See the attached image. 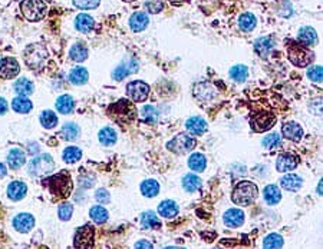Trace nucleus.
I'll list each match as a JSON object with an SVG mask.
<instances>
[{
    "label": "nucleus",
    "mask_w": 323,
    "mask_h": 249,
    "mask_svg": "<svg viewBox=\"0 0 323 249\" xmlns=\"http://www.w3.org/2000/svg\"><path fill=\"white\" fill-rule=\"evenodd\" d=\"M197 146V140L193 136L187 135V133H178L174 139H171L167 143V149L171 150L177 155H184L191 152L194 147Z\"/></svg>",
    "instance_id": "6e6552de"
},
{
    "label": "nucleus",
    "mask_w": 323,
    "mask_h": 249,
    "mask_svg": "<svg viewBox=\"0 0 323 249\" xmlns=\"http://www.w3.org/2000/svg\"><path fill=\"white\" fill-rule=\"evenodd\" d=\"M43 186H46L49 192L52 193L56 199H68L72 193L73 185L70 179L69 172L62 170L56 175H52L43 181Z\"/></svg>",
    "instance_id": "f257e3e1"
},
{
    "label": "nucleus",
    "mask_w": 323,
    "mask_h": 249,
    "mask_svg": "<svg viewBox=\"0 0 323 249\" xmlns=\"http://www.w3.org/2000/svg\"><path fill=\"white\" fill-rule=\"evenodd\" d=\"M283 247V238L279 234H270L263 241V249H280Z\"/></svg>",
    "instance_id": "c03bdc74"
},
{
    "label": "nucleus",
    "mask_w": 323,
    "mask_h": 249,
    "mask_svg": "<svg viewBox=\"0 0 323 249\" xmlns=\"http://www.w3.org/2000/svg\"><path fill=\"white\" fill-rule=\"evenodd\" d=\"M164 249H184V248H180V247H167V248Z\"/></svg>",
    "instance_id": "052dcab7"
},
{
    "label": "nucleus",
    "mask_w": 323,
    "mask_h": 249,
    "mask_svg": "<svg viewBox=\"0 0 323 249\" xmlns=\"http://www.w3.org/2000/svg\"><path fill=\"white\" fill-rule=\"evenodd\" d=\"M150 23L148 19V14L147 13H142V11H137L131 16L129 19V26L134 32H142Z\"/></svg>",
    "instance_id": "b1692460"
},
{
    "label": "nucleus",
    "mask_w": 323,
    "mask_h": 249,
    "mask_svg": "<svg viewBox=\"0 0 323 249\" xmlns=\"http://www.w3.org/2000/svg\"><path fill=\"white\" fill-rule=\"evenodd\" d=\"M108 115L112 121H115L121 124H125L135 119L137 111H135L134 103L129 102L128 99H119L118 102L108 108Z\"/></svg>",
    "instance_id": "7ed1b4c3"
},
{
    "label": "nucleus",
    "mask_w": 323,
    "mask_h": 249,
    "mask_svg": "<svg viewBox=\"0 0 323 249\" xmlns=\"http://www.w3.org/2000/svg\"><path fill=\"white\" fill-rule=\"evenodd\" d=\"M13 227L17 232L26 234V232L32 231V228L35 227V218L30 214H19L13 219Z\"/></svg>",
    "instance_id": "2eb2a0df"
},
{
    "label": "nucleus",
    "mask_w": 323,
    "mask_h": 249,
    "mask_svg": "<svg viewBox=\"0 0 323 249\" xmlns=\"http://www.w3.org/2000/svg\"><path fill=\"white\" fill-rule=\"evenodd\" d=\"M288 56L289 60L298 66V68H306L313 62V52L309 50V47L292 42L288 47Z\"/></svg>",
    "instance_id": "39448f33"
},
{
    "label": "nucleus",
    "mask_w": 323,
    "mask_h": 249,
    "mask_svg": "<svg viewBox=\"0 0 323 249\" xmlns=\"http://www.w3.org/2000/svg\"><path fill=\"white\" fill-rule=\"evenodd\" d=\"M282 133L289 140L299 142L300 139H302V136H303V129L296 122H286V124H283V127H282Z\"/></svg>",
    "instance_id": "f3484780"
},
{
    "label": "nucleus",
    "mask_w": 323,
    "mask_h": 249,
    "mask_svg": "<svg viewBox=\"0 0 323 249\" xmlns=\"http://www.w3.org/2000/svg\"><path fill=\"white\" fill-rule=\"evenodd\" d=\"M98 137L104 146H111L116 142V132L112 127H102L98 133Z\"/></svg>",
    "instance_id": "58836bf2"
},
{
    "label": "nucleus",
    "mask_w": 323,
    "mask_h": 249,
    "mask_svg": "<svg viewBox=\"0 0 323 249\" xmlns=\"http://www.w3.org/2000/svg\"><path fill=\"white\" fill-rule=\"evenodd\" d=\"M171 4H175V6H180V4H183L185 0H168Z\"/></svg>",
    "instance_id": "13d9d810"
},
{
    "label": "nucleus",
    "mask_w": 323,
    "mask_h": 249,
    "mask_svg": "<svg viewBox=\"0 0 323 249\" xmlns=\"http://www.w3.org/2000/svg\"><path fill=\"white\" fill-rule=\"evenodd\" d=\"M7 175V169H6V166L3 165V163H0V179L1 178H4Z\"/></svg>",
    "instance_id": "4d7b16f0"
},
{
    "label": "nucleus",
    "mask_w": 323,
    "mask_h": 249,
    "mask_svg": "<svg viewBox=\"0 0 323 249\" xmlns=\"http://www.w3.org/2000/svg\"><path fill=\"white\" fill-rule=\"evenodd\" d=\"M273 49H275V40L270 36L259 37L254 42V50H256V53L260 57H267L272 53Z\"/></svg>",
    "instance_id": "dca6fc26"
},
{
    "label": "nucleus",
    "mask_w": 323,
    "mask_h": 249,
    "mask_svg": "<svg viewBox=\"0 0 323 249\" xmlns=\"http://www.w3.org/2000/svg\"><path fill=\"white\" fill-rule=\"evenodd\" d=\"M141 192L147 198H154L160 193V183L155 179H147L141 183Z\"/></svg>",
    "instance_id": "2f4dec72"
},
{
    "label": "nucleus",
    "mask_w": 323,
    "mask_h": 249,
    "mask_svg": "<svg viewBox=\"0 0 323 249\" xmlns=\"http://www.w3.org/2000/svg\"><path fill=\"white\" fill-rule=\"evenodd\" d=\"M72 214H73V206L68 202L62 204L59 206L58 209V216L60 221H69L72 218Z\"/></svg>",
    "instance_id": "09e8293b"
},
{
    "label": "nucleus",
    "mask_w": 323,
    "mask_h": 249,
    "mask_svg": "<svg viewBox=\"0 0 323 249\" xmlns=\"http://www.w3.org/2000/svg\"><path fill=\"white\" fill-rule=\"evenodd\" d=\"M73 108H75V102H73L72 96H69V95H62V96H59L58 101H56V109H58L59 114H70V112L73 111Z\"/></svg>",
    "instance_id": "c756f323"
},
{
    "label": "nucleus",
    "mask_w": 323,
    "mask_h": 249,
    "mask_svg": "<svg viewBox=\"0 0 323 249\" xmlns=\"http://www.w3.org/2000/svg\"><path fill=\"white\" fill-rule=\"evenodd\" d=\"M276 124V116L270 112H259L250 119V124L254 132H265L269 130L273 124Z\"/></svg>",
    "instance_id": "9b49d317"
},
{
    "label": "nucleus",
    "mask_w": 323,
    "mask_h": 249,
    "mask_svg": "<svg viewBox=\"0 0 323 249\" xmlns=\"http://www.w3.org/2000/svg\"><path fill=\"white\" fill-rule=\"evenodd\" d=\"M247 76H249V70L247 68L244 66V65H236V66H233L230 69V78L234 82H244V80L247 79Z\"/></svg>",
    "instance_id": "a18cd8bd"
},
{
    "label": "nucleus",
    "mask_w": 323,
    "mask_h": 249,
    "mask_svg": "<svg viewBox=\"0 0 323 249\" xmlns=\"http://www.w3.org/2000/svg\"><path fill=\"white\" fill-rule=\"evenodd\" d=\"M208 93H211V95H217V92L216 89L210 85V83H206V82H201V83H198L196 88H194V95H196V98L198 101H201V102H210L211 99H214V98H211Z\"/></svg>",
    "instance_id": "412c9836"
},
{
    "label": "nucleus",
    "mask_w": 323,
    "mask_h": 249,
    "mask_svg": "<svg viewBox=\"0 0 323 249\" xmlns=\"http://www.w3.org/2000/svg\"><path fill=\"white\" fill-rule=\"evenodd\" d=\"M280 142H282L280 135L276 133V132H273V133L266 136L262 143H263V146H265L266 149H275V147H277L280 145Z\"/></svg>",
    "instance_id": "de8ad7c7"
},
{
    "label": "nucleus",
    "mask_w": 323,
    "mask_h": 249,
    "mask_svg": "<svg viewBox=\"0 0 323 249\" xmlns=\"http://www.w3.org/2000/svg\"><path fill=\"white\" fill-rule=\"evenodd\" d=\"M280 185L286 189V191H292V192H296L299 191L303 185V179L300 178L299 175L296 173H288L286 176H283L280 179Z\"/></svg>",
    "instance_id": "4be33fe9"
},
{
    "label": "nucleus",
    "mask_w": 323,
    "mask_h": 249,
    "mask_svg": "<svg viewBox=\"0 0 323 249\" xmlns=\"http://www.w3.org/2000/svg\"><path fill=\"white\" fill-rule=\"evenodd\" d=\"M127 93L134 102H145L150 96V86L142 80H134L127 85Z\"/></svg>",
    "instance_id": "9d476101"
},
{
    "label": "nucleus",
    "mask_w": 323,
    "mask_h": 249,
    "mask_svg": "<svg viewBox=\"0 0 323 249\" xmlns=\"http://www.w3.org/2000/svg\"><path fill=\"white\" fill-rule=\"evenodd\" d=\"M201 185H203L201 179L194 173H187L183 178V188L187 192H196L201 188Z\"/></svg>",
    "instance_id": "7c9ffc66"
},
{
    "label": "nucleus",
    "mask_w": 323,
    "mask_h": 249,
    "mask_svg": "<svg viewBox=\"0 0 323 249\" xmlns=\"http://www.w3.org/2000/svg\"><path fill=\"white\" fill-rule=\"evenodd\" d=\"M259 196V189L256 183L249 181L239 182L231 193V201L239 206H249L257 199Z\"/></svg>",
    "instance_id": "f03ea898"
},
{
    "label": "nucleus",
    "mask_w": 323,
    "mask_h": 249,
    "mask_svg": "<svg viewBox=\"0 0 323 249\" xmlns=\"http://www.w3.org/2000/svg\"><path fill=\"white\" fill-rule=\"evenodd\" d=\"M40 124L45 129H53L58 124V116L52 111H45L40 114Z\"/></svg>",
    "instance_id": "37998d69"
},
{
    "label": "nucleus",
    "mask_w": 323,
    "mask_h": 249,
    "mask_svg": "<svg viewBox=\"0 0 323 249\" xmlns=\"http://www.w3.org/2000/svg\"><path fill=\"white\" fill-rule=\"evenodd\" d=\"M298 42H299L300 45L306 46V47L313 46L318 42V33H316V30H315L313 27H309V26L302 27L299 30V33H298Z\"/></svg>",
    "instance_id": "aec40b11"
},
{
    "label": "nucleus",
    "mask_w": 323,
    "mask_h": 249,
    "mask_svg": "<svg viewBox=\"0 0 323 249\" xmlns=\"http://www.w3.org/2000/svg\"><path fill=\"white\" fill-rule=\"evenodd\" d=\"M134 249H154V247H152V244H151L150 241L141 239V241H138V242L135 244Z\"/></svg>",
    "instance_id": "5fc2aeb1"
},
{
    "label": "nucleus",
    "mask_w": 323,
    "mask_h": 249,
    "mask_svg": "<svg viewBox=\"0 0 323 249\" xmlns=\"http://www.w3.org/2000/svg\"><path fill=\"white\" fill-rule=\"evenodd\" d=\"M53 168H55L53 158L49 153H42V155L36 156L29 162L27 172H29L30 176L39 178V176H47L53 170Z\"/></svg>",
    "instance_id": "423d86ee"
},
{
    "label": "nucleus",
    "mask_w": 323,
    "mask_h": 249,
    "mask_svg": "<svg viewBox=\"0 0 323 249\" xmlns=\"http://www.w3.org/2000/svg\"><path fill=\"white\" fill-rule=\"evenodd\" d=\"M7 108H9V106H7V102H6L3 98H0V116L7 112Z\"/></svg>",
    "instance_id": "6e6d98bb"
},
{
    "label": "nucleus",
    "mask_w": 323,
    "mask_h": 249,
    "mask_svg": "<svg viewBox=\"0 0 323 249\" xmlns=\"http://www.w3.org/2000/svg\"><path fill=\"white\" fill-rule=\"evenodd\" d=\"M20 72V66L16 59L3 57L0 60V78L1 79H13Z\"/></svg>",
    "instance_id": "f8f14e48"
},
{
    "label": "nucleus",
    "mask_w": 323,
    "mask_h": 249,
    "mask_svg": "<svg viewBox=\"0 0 323 249\" xmlns=\"http://www.w3.org/2000/svg\"><path fill=\"white\" fill-rule=\"evenodd\" d=\"M20 10L29 22H39L46 16L47 6L43 0H23Z\"/></svg>",
    "instance_id": "0eeeda50"
},
{
    "label": "nucleus",
    "mask_w": 323,
    "mask_h": 249,
    "mask_svg": "<svg viewBox=\"0 0 323 249\" xmlns=\"http://www.w3.org/2000/svg\"><path fill=\"white\" fill-rule=\"evenodd\" d=\"M24 63L33 70H39L43 68L45 62L47 59V50L46 47L40 43H33L29 45L23 52Z\"/></svg>",
    "instance_id": "20e7f679"
},
{
    "label": "nucleus",
    "mask_w": 323,
    "mask_h": 249,
    "mask_svg": "<svg viewBox=\"0 0 323 249\" xmlns=\"http://www.w3.org/2000/svg\"><path fill=\"white\" fill-rule=\"evenodd\" d=\"M188 166L194 172H203L207 166V159L203 153H193L188 159Z\"/></svg>",
    "instance_id": "f704fd0d"
},
{
    "label": "nucleus",
    "mask_w": 323,
    "mask_h": 249,
    "mask_svg": "<svg viewBox=\"0 0 323 249\" xmlns=\"http://www.w3.org/2000/svg\"><path fill=\"white\" fill-rule=\"evenodd\" d=\"M308 78L315 82V83H322L323 79V72L322 66H313L308 70Z\"/></svg>",
    "instance_id": "3c124183"
},
{
    "label": "nucleus",
    "mask_w": 323,
    "mask_h": 249,
    "mask_svg": "<svg viewBox=\"0 0 323 249\" xmlns=\"http://www.w3.org/2000/svg\"><path fill=\"white\" fill-rule=\"evenodd\" d=\"M26 163V153L20 149H12L7 153V165L10 169H19Z\"/></svg>",
    "instance_id": "393cba45"
},
{
    "label": "nucleus",
    "mask_w": 323,
    "mask_h": 249,
    "mask_svg": "<svg viewBox=\"0 0 323 249\" xmlns=\"http://www.w3.org/2000/svg\"><path fill=\"white\" fill-rule=\"evenodd\" d=\"M12 108L13 111H16L17 114H27V112L32 111L33 105H32V102H30L27 98H24V96H17V98H14L12 101Z\"/></svg>",
    "instance_id": "72a5a7b5"
},
{
    "label": "nucleus",
    "mask_w": 323,
    "mask_h": 249,
    "mask_svg": "<svg viewBox=\"0 0 323 249\" xmlns=\"http://www.w3.org/2000/svg\"><path fill=\"white\" fill-rule=\"evenodd\" d=\"M62 158H63V160H65L66 163H76V162H79V160H81L82 150L79 149V147H75V146L66 147V149L63 150Z\"/></svg>",
    "instance_id": "79ce46f5"
},
{
    "label": "nucleus",
    "mask_w": 323,
    "mask_h": 249,
    "mask_svg": "<svg viewBox=\"0 0 323 249\" xmlns=\"http://www.w3.org/2000/svg\"><path fill=\"white\" fill-rule=\"evenodd\" d=\"M93 26H95L93 19L89 14H86V13L78 14L76 19H75V27H76L81 33H89L93 29Z\"/></svg>",
    "instance_id": "a878e982"
},
{
    "label": "nucleus",
    "mask_w": 323,
    "mask_h": 249,
    "mask_svg": "<svg viewBox=\"0 0 323 249\" xmlns=\"http://www.w3.org/2000/svg\"><path fill=\"white\" fill-rule=\"evenodd\" d=\"M124 1H135V0H124Z\"/></svg>",
    "instance_id": "680f3d73"
},
{
    "label": "nucleus",
    "mask_w": 323,
    "mask_h": 249,
    "mask_svg": "<svg viewBox=\"0 0 323 249\" xmlns=\"http://www.w3.org/2000/svg\"><path fill=\"white\" fill-rule=\"evenodd\" d=\"M101 0H73V4L76 7H79L82 10H89V9H95L99 6Z\"/></svg>",
    "instance_id": "8fccbe9b"
},
{
    "label": "nucleus",
    "mask_w": 323,
    "mask_h": 249,
    "mask_svg": "<svg viewBox=\"0 0 323 249\" xmlns=\"http://www.w3.org/2000/svg\"><path fill=\"white\" fill-rule=\"evenodd\" d=\"M265 201L269 205H276L280 202V199H282V192H280V189L277 188L276 185H267L265 188Z\"/></svg>",
    "instance_id": "473e14b6"
},
{
    "label": "nucleus",
    "mask_w": 323,
    "mask_h": 249,
    "mask_svg": "<svg viewBox=\"0 0 323 249\" xmlns=\"http://www.w3.org/2000/svg\"><path fill=\"white\" fill-rule=\"evenodd\" d=\"M239 27L243 32H252L256 27V17L252 13H243L239 19Z\"/></svg>",
    "instance_id": "a19ab883"
},
{
    "label": "nucleus",
    "mask_w": 323,
    "mask_h": 249,
    "mask_svg": "<svg viewBox=\"0 0 323 249\" xmlns=\"http://www.w3.org/2000/svg\"><path fill=\"white\" fill-rule=\"evenodd\" d=\"M135 72H138V62L134 60V59H128L125 62H122V63L114 70L112 78L115 80H118V82H121V80H124L127 76L135 73Z\"/></svg>",
    "instance_id": "ddd939ff"
},
{
    "label": "nucleus",
    "mask_w": 323,
    "mask_h": 249,
    "mask_svg": "<svg viewBox=\"0 0 323 249\" xmlns=\"http://www.w3.org/2000/svg\"><path fill=\"white\" fill-rule=\"evenodd\" d=\"M89 216H91V219H92L95 224H105L108 221V211L105 209L104 206L96 205V206L91 208Z\"/></svg>",
    "instance_id": "ea45409f"
},
{
    "label": "nucleus",
    "mask_w": 323,
    "mask_h": 249,
    "mask_svg": "<svg viewBox=\"0 0 323 249\" xmlns=\"http://www.w3.org/2000/svg\"><path fill=\"white\" fill-rule=\"evenodd\" d=\"M89 79V73L85 68H75L70 70L69 82L72 85H85Z\"/></svg>",
    "instance_id": "c85d7f7f"
},
{
    "label": "nucleus",
    "mask_w": 323,
    "mask_h": 249,
    "mask_svg": "<svg viewBox=\"0 0 323 249\" xmlns=\"http://www.w3.org/2000/svg\"><path fill=\"white\" fill-rule=\"evenodd\" d=\"M79 133H81L79 126L76 124H73V122L65 124L63 127H62V130H60V136L63 137V140H76Z\"/></svg>",
    "instance_id": "c9c22d12"
},
{
    "label": "nucleus",
    "mask_w": 323,
    "mask_h": 249,
    "mask_svg": "<svg viewBox=\"0 0 323 249\" xmlns=\"http://www.w3.org/2000/svg\"><path fill=\"white\" fill-rule=\"evenodd\" d=\"M93 245H95V228L91 224L78 228L73 238L75 249H92Z\"/></svg>",
    "instance_id": "1a4fd4ad"
},
{
    "label": "nucleus",
    "mask_w": 323,
    "mask_h": 249,
    "mask_svg": "<svg viewBox=\"0 0 323 249\" xmlns=\"http://www.w3.org/2000/svg\"><path fill=\"white\" fill-rule=\"evenodd\" d=\"M214 249H221V248H214Z\"/></svg>",
    "instance_id": "e2e57ef3"
},
{
    "label": "nucleus",
    "mask_w": 323,
    "mask_h": 249,
    "mask_svg": "<svg viewBox=\"0 0 323 249\" xmlns=\"http://www.w3.org/2000/svg\"><path fill=\"white\" fill-rule=\"evenodd\" d=\"M141 225L145 229H158L161 227V222L158 219V216L152 211H147L141 215Z\"/></svg>",
    "instance_id": "cd10ccee"
},
{
    "label": "nucleus",
    "mask_w": 323,
    "mask_h": 249,
    "mask_svg": "<svg viewBox=\"0 0 323 249\" xmlns=\"http://www.w3.org/2000/svg\"><path fill=\"white\" fill-rule=\"evenodd\" d=\"M33 89H35L33 83L29 79H26V78H22V79H19L14 83V91H16V93H19V96L26 98V96L33 93Z\"/></svg>",
    "instance_id": "e433bc0d"
},
{
    "label": "nucleus",
    "mask_w": 323,
    "mask_h": 249,
    "mask_svg": "<svg viewBox=\"0 0 323 249\" xmlns=\"http://www.w3.org/2000/svg\"><path fill=\"white\" fill-rule=\"evenodd\" d=\"M141 116H142V119H144L147 124H155V122L158 121V116H160V115H158V111H157L154 106L147 105V106L142 108Z\"/></svg>",
    "instance_id": "49530a36"
},
{
    "label": "nucleus",
    "mask_w": 323,
    "mask_h": 249,
    "mask_svg": "<svg viewBox=\"0 0 323 249\" xmlns=\"http://www.w3.org/2000/svg\"><path fill=\"white\" fill-rule=\"evenodd\" d=\"M318 193L322 196V179H321V182H319V186H318Z\"/></svg>",
    "instance_id": "bf43d9fd"
},
{
    "label": "nucleus",
    "mask_w": 323,
    "mask_h": 249,
    "mask_svg": "<svg viewBox=\"0 0 323 249\" xmlns=\"http://www.w3.org/2000/svg\"><path fill=\"white\" fill-rule=\"evenodd\" d=\"M185 127H187V130H188L191 135H203V133L207 130V122H206L203 118H200V116H194V118H190V119L187 121Z\"/></svg>",
    "instance_id": "6ab92c4d"
},
{
    "label": "nucleus",
    "mask_w": 323,
    "mask_h": 249,
    "mask_svg": "<svg viewBox=\"0 0 323 249\" xmlns=\"http://www.w3.org/2000/svg\"><path fill=\"white\" fill-rule=\"evenodd\" d=\"M223 219L229 228H240L244 224V212L240 209H229Z\"/></svg>",
    "instance_id": "a211bd4d"
},
{
    "label": "nucleus",
    "mask_w": 323,
    "mask_h": 249,
    "mask_svg": "<svg viewBox=\"0 0 323 249\" xmlns=\"http://www.w3.org/2000/svg\"><path fill=\"white\" fill-rule=\"evenodd\" d=\"M145 7H147V10L150 11V13L155 14V13H160L164 9V3H162L161 0H147Z\"/></svg>",
    "instance_id": "603ef678"
},
{
    "label": "nucleus",
    "mask_w": 323,
    "mask_h": 249,
    "mask_svg": "<svg viewBox=\"0 0 323 249\" xmlns=\"http://www.w3.org/2000/svg\"><path fill=\"white\" fill-rule=\"evenodd\" d=\"M158 214L162 218H167V219H171L174 216L178 215V205L175 204L174 201H162L161 204L158 205Z\"/></svg>",
    "instance_id": "bb28decb"
},
{
    "label": "nucleus",
    "mask_w": 323,
    "mask_h": 249,
    "mask_svg": "<svg viewBox=\"0 0 323 249\" xmlns=\"http://www.w3.org/2000/svg\"><path fill=\"white\" fill-rule=\"evenodd\" d=\"M27 192V186L26 183L20 181L12 182L9 186H7V196L12 199V201H20L23 199L24 195Z\"/></svg>",
    "instance_id": "5701e85b"
},
{
    "label": "nucleus",
    "mask_w": 323,
    "mask_h": 249,
    "mask_svg": "<svg viewBox=\"0 0 323 249\" xmlns=\"http://www.w3.org/2000/svg\"><path fill=\"white\" fill-rule=\"evenodd\" d=\"M69 57L73 62H83L88 57V49L83 43H76L70 47Z\"/></svg>",
    "instance_id": "4c0bfd02"
},
{
    "label": "nucleus",
    "mask_w": 323,
    "mask_h": 249,
    "mask_svg": "<svg viewBox=\"0 0 323 249\" xmlns=\"http://www.w3.org/2000/svg\"><path fill=\"white\" fill-rule=\"evenodd\" d=\"M95 199H96L99 204L105 205L111 201V195H109V192H108L106 189H98L96 193H95Z\"/></svg>",
    "instance_id": "864d4df0"
},
{
    "label": "nucleus",
    "mask_w": 323,
    "mask_h": 249,
    "mask_svg": "<svg viewBox=\"0 0 323 249\" xmlns=\"http://www.w3.org/2000/svg\"><path fill=\"white\" fill-rule=\"evenodd\" d=\"M300 158L295 153H282L276 160V169L279 172H289L293 170L299 165Z\"/></svg>",
    "instance_id": "4468645a"
}]
</instances>
